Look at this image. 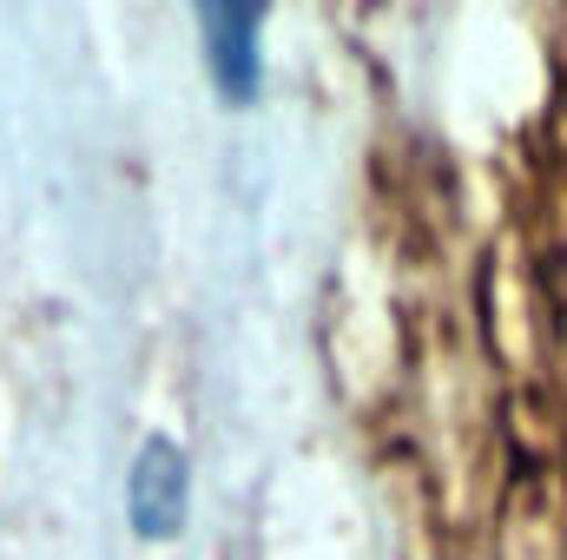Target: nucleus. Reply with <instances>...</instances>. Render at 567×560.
Segmentation results:
<instances>
[{"label": "nucleus", "mask_w": 567, "mask_h": 560, "mask_svg": "<svg viewBox=\"0 0 567 560\" xmlns=\"http://www.w3.org/2000/svg\"><path fill=\"white\" fill-rule=\"evenodd\" d=\"M185 501H192V468L172 435H152L133 462V528L145 541H172L185 528Z\"/></svg>", "instance_id": "1"}, {"label": "nucleus", "mask_w": 567, "mask_h": 560, "mask_svg": "<svg viewBox=\"0 0 567 560\" xmlns=\"http://www.w3.org/2000/svg\"><path fill=\"white\" fill-rule=\"evenodd\" d=\"M205 27V60H212V80L231 106H245L258 93V33H265V13L258 7H205L198 13Z\"/></svg>", "instance_id": "2"}]
</instances>
